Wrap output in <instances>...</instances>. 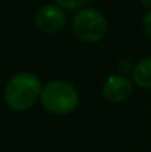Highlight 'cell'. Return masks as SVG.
I'll return each mask as SVG.
<instances>
[{"instance_id":"cell-10","label":"cell","mask_w":151,"mask_h":152,"mask_svg":"<svg viewBox=\"0 0 151 152\" xmlns=\"http://www.w3.org/2000/svg\"><path fill=\"white\" fill-rule=\"evenodd\" d=\"M139 1H141L142 4L144 5V7H147V8H151V0H139Z\"/></svg>"},{"instance_id":"cell-7","label":"cell","mask_w":151,"mask_h":152,"mask_svg":"<svg viewBox=\"0 0 151 152\" xmlns=\"http://www.w3.org/2000/svg\"><path fill=\"white\" fill-rule=\"evenodd\" d=\"M55 1L56 5H59L60 8H64L67 11H75L84 7L88 0H55Z\"/></svg>"},{"instance_id":"cell-9","label":"cell","mask_w":151,"mask_h":152,"mask_svg":"<svg viewBox=\"0 0 151 152\" xmlns=\"http://www.w3.org/2000/svg\"><path fill=\"white\" fill-rule=\"evenodd\" d=\"M118 69H119L122 74H128V72H131V69H134L133 67H131V63L127 60H122L118 63Z\"/></svg>"},{"instance_id":"cell-8","label":"cell","mask_w":151,"mask_h":152,"mask_svg":"<svg viewBox=\"0 0 151 152\" xmlns=\"http://www.w3.org/2000/svg\"><path fill=\"white\" fill-rule=\"evenodd\" d=\"M143 29L147 36L151 39V11H149L143 18Z\"/></svg>"},{"instance_id":"cell-1","label":"cell","mask_w":151,"mask_h":152,"mask_svg":"<svg viewBox=\"0 0 151 152\" xmlns=\"http://www.w3.org/2000/svg\"><path fill=\"white\" fill-rule=\"evenodd\" d=\"M42 84L37 76L31 72L13 75L4 89L5 104L13 111H27L40 99Z\"/></svg>"},{"instance_id":"cell-2","label":"cell","mask_w":151,"mask_h":152,"mask_svg":"<svg viewBox=\"0 0 151 152\" xmlns=\"http://www.w3.org/2000/svg\"><path fill=\"white\" fill-rule=\"evenodd\" d=\"M40 102L48 112L67 115L78 107L79 95L76 88L68 81L51 80L42 88Z\"/></svg>"},{"instance_id":"cell-3","label":"cell","mask_w":151,"mask_h":152,"mask_svg":"<svg viewBox=\"0 0 151 152\" xmlns=\"http://www.w3.org/2000/svg\"><path fill=\"white\" fill-rule=\"evenodd\" d=\"M107 19L95 8L80 10L72 19V31L75 36L86 43H96L107 34Z\"/></svg>"},{"instance_id":"cell-4","label":"cell","mask_w":151,"mask_h":152,"mask_svg":"<svg viewBox=\"0 0 151 152\" xmlns=\"http://www.w3.org/2000/svg\"><path fill=\"white\" fill-rule=\"evenodd\" d=\"M37 28L45 34H55L63 28L66 23V15L63 8L56 4H47L39 8L35 16Z\"/></svg>"},{"instance_id":"cell-6","label":"cell","mask_w":151,"mask_h":152,"mask_svg":"<svg viewBox=\"0 0 151 152\" xmlns=\"http://www.w3.org/2000/svg\"><path fill=\"white\" fill-rule=\"evenodd\" d=\"M133 79L141 88H151V56L141 60L134 67Z\"/></svg>"},{"instance_id":"cell-5","label":"cell","mask_w":151,"mask_h":152,"mask_svg":"<svg viewBox=\"0 0 151 152\" xmlns=\"http://www.w3.org/2000/svg\"><path fill=\"white\" fill-rule=\"evenodd\" d=\"M133 94V83L122 75L110 76L103 84V96L110 102H125Z\"/></svg>"}]
</instances>
